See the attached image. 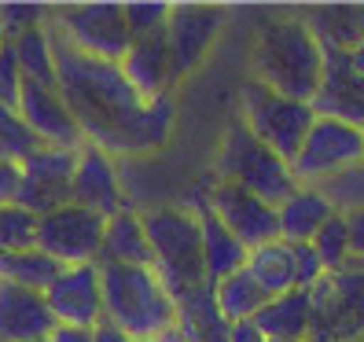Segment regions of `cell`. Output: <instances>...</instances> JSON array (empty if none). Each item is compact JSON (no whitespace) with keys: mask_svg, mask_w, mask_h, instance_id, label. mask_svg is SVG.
Here are the masks:
<instances>
[{"mask_svg":"<svg viewBox=\"0 0 364 342\" xmlns=\"http://www.w3.org/2000/svg\"><path fill=\"white\" fill-rule=\"evenodd\" d=\"M177 309V335L184 342H228V320L221 316L218 302H213V287L203 284L196 291H188L181 298H173Z\"/></svg>","mask_w":364,"mask_h":342,"instance_id":"cell-22","label":"cell"},{"mask_svg":"<svg viewBox=\"0 0 364 342\" xmlns=\"http://www.w3.org/2000/svg\"><path fill=\"white\" fill-rule=\"evenodd\" d=\"M100 291H103V320L122 328L133 342L159 338L177 324L173 298L162 287L155 269L100 265Z\"/></svg>","mask_w":364,"mask_h":342,"instance_id":"cell-3","label":"cell"},{"mask_svg":"<svg viewBox=\"0 0 364 342\" xmlns=\"http://www.w3.org/2000/svg\"><path fill=\"white\" fill-rule=\"evenodd\" d=\"M206 210L247 247V254L254 247H265L272 240H280V218H276V206H269L265 199H258L254 191H247L240 184L213 181L210 191H206Z\"/></svg>","mask_w":364,"mask_h":342,"instance_id":"cell-10","label":"cell"},{"mask_svg":"<svg viewBox=\"0 0 364 342\" xmlns=\"http://www.w3.org/2000/svg\"><path fill=\"white\" fill-rule=\"evenodd\" d=\"M324 48L316 33L298 18H276L258 37L254 48V81H262L276 96H287L294 103H316L324 85Z\"/></svg>","mask_w":364,"mask_h":342,"instance_id":"cell-2","label":"cell"},{"mask_svg":"<svg viewBox=\"0 0 364 342\" xmlns=\"http://www.w3.org/2000/svg\"><path fill=\"white\" fill-rule=\"evenodd\" d=\"M48 30L67 41V45L81 55L107 59V63H122V55L129 52L133 37L125 26L122 4H67V8H52L48 15Z\"/></svg>","mask_w":364,"mask_h":342,"instance_id":"cell-8","label":"cell"},{"mask_svg":"<svg viewBox=\"0 0 364 342\" xmlns=\"http://www.w3.org/2000/svg\"><path fill=\"white\" fill-rule=\"evenodd\" d=\"M37 243V218L23 206H0V254L30 250Z\"/></svg>","mask_w":364,"mask_h":342,"instance_id":"cell-28","label":"cell"},{"mask_svg":"<svg viewBox=\"0 0 364 342\" xmlns=\"http://www.w3.org/2000/svg\"><path fill=\"white\" fill-rule=\"evenodd\" d=\"M45 342H48V338H45Z\"/></svg>","mask_w":364,"mask_h":342,"instance_id":"cell-43","label":"cell"},{"mask_svg":"<svg viewBox=\"0 0 364 342\" xmlns=\"http://www.w3.org/2000/svg\"><path fill=\"white\" fill-rule=\"evenodd\" d=\"M18 191H23V166L0 159V206H18Z\"/></svg>","mask_w":364,"mask_h":342,"instance_id":"cell-33","label":"cell"},{"mask_svg":"<svg viewBox=\"0 0 364 342\" xmlns=\"http://www.w3.org/2000/svg\"><path fill=\"white\" fill-rule=\"evenodd\" d=\"M23 85H26V78L15 63V52H11V45H4L0 48V107L15 111L18 96H23Z\"/></svg>","mask_w":364,"mask_h":342,"instance_id":"cell-32","label":"cell"},{"mask_svg":"<svg viewBox=\"0 0 364 342\" xmlns=\"http://www.w3.org/2000/svg\"><path fill=\"white\" fill-rule=\"evenodd\" d=\"M213 173L225 184H240V188L254 191V196L265 199L269 206H280L298 188V181L291 177V166L276 151H269L262 140H254L243 122H232L225 129Z\"/></svg>","mask_w":364,"mask_h":342,"instance_id":"cell-5","label":"cell"},{"mask_svg":"<svg viewBox=\"0 0 364 342\" xmlns=\"http://www.w3.org/2000/svg\"><path fill=\"white\" fill-rule=\"evenodd\" d=\"M4 45H8V41H4V33H0V48H4Z\"/></svg>","mask_w":364,"mask_h":342,"instance_id":"cell-40","label":"cell"},{"mask_svg":"<svg viewBox=\"0 0 364 342\" xmlns=\"http://www.w3.org/2000/svg\"><path fill=\"white\" fill-rule=\"evenodd\" d=\"M92 342H133V338L125 335L122 328H114V324H107V320H100V324L92 328Z\"/></svg>","mask_w":364,"mask_h":342,"instance_id":"cell-37","label":"cell"},{"mask_svg":"<svg viewBox=\"0 0 364 342\" xmlns=\"http://www.w3.org/2000/svg\"><path fill=\"white\" fill-rule=\"evenodd\" d=\"M353 342H364V338H353Z\"/></svg>","mask_w":364,"mask_h":342,"instance_id":"cell-42","label":"cell"},{"mask_svg":"<svg viewBox=\"0 0 364 342\" xmlns=\"http://www.w3.org/2000/svg\"><path fill=\"white\" fill-rule=\"evenodd\" d=\"M213 302H218V309H221V316L228 320V324H240V320L258 316L269 298L258 284L250 280V272L240 269V272H232L228 280L213 284Z\"/></svg>","mask_w":364,"mask_h":342,"instance_id":"cell-26","label":"cell"},{"mask_svg":"<svg viewBox=\"0 0 364 342\" xmlns=\"http://www.w3.org/2000/svg\"><path fill=\"white\" fill-rule=\"evenodd\" d=\"M55 331V316L41 291L0 280V342H45Z\"/></svg>","mask_w":364,"mask_h":342,"instance_id":"cell-17","label":"cell"},{"mask_svg":"<svg viewBox=\"0 0 364 342\" xmlns=\"http://www.w3.org/2000/svg\"><path fill=\"white\" fill-rule=\"evenodd\" d=\"M55 45V89L70 107L85 144L111 159L151 155L173 133V100H144L125 81L118 63L74 52L52 33Z\"/></svg>","mask_w":364,"mask_h":342,"instance_id":"cell-1","label":"cell"},{"mask_svg":"<svg viewBox=\"0 0 364 342\" xmlns=\"http://www.w3.org/2000/svg\"><path fill=\"white\" fill-rule=\"evenodd\" d=\"M15 114L23 118V125L41 140V147H67V151H77V147L85 144L77 122L70 114V107L63 103V96H59V89L26 81Z\"/></svg>","mask_w":364,"mask_h":342,"instance_id":"cell-13","label":"cell"},{"mask_svg":"<svg viewBox=\"0 0 364 342\" xmlns=\"http://www.w3.org/2000/svg\"><path fill=\"white\" fill-rule=\"evenodd\" d=\"M291 254H294V287L298 291H313L328 276L324 262L316 258V250L309 243H291Z\"/></svg>","mask_w":364,"mask_h":342,"instance_id":"cell-31","label":"cell"},{"mask_svg":"<svg viewBox=\"0 0 364 342\" xmlns=\"http://www.w3.org/2000/svg\"><path fill=\"white\" fill-rule=\"evenodd\" d=\"M240 122L254 140H262L269 151H276L287 166L302 151L306 133L313 129L316 111L309 103H294L287 96H276L262 81H247L240 89Z\"/></svg>","mask_w":364,"mask_h":342,"instance_id":"cell-6","label":"cell"},{"mask_svg":"<svg viewBox=\"0 0 364 342\" xmlns=\"http://www.w3.org/2000/svg\"><path fill=\"white\" fill-rule=\"evenodd\" d=\"M140 221L151 243V269L169 291V298H181L206 284L203 272V236L199 218L191 206H151L140 210Z\"/></svg>","mask_w":364,"mask_h":342,"instance_id":"cell-4","label":"cell"},{"mask_svg":"<svg viewBox=\"0 0 364 342\" xmlns=\"http://www.w3.org/2000/svg\"><path fill=\"white\" fill-rule=\"evenodd\" d=\"M159 342H184V338L177 335V328H169L166 335H159Z\"/></svg>","mask_w":364,"mask_h":342,"instance_id":"cell-38","label":"cell"},{"mask_svg":"<svg viewBox=\"0 0 364 342\" xmlns=\"http://www.w3.org/2000/svg\"><path fill=\"white\" fill-rule=\"evenodd\" d=\"M45 302L63 328H96L103 320V291H100V265H70L55 276L45 291Z\"/></svg>","mask_w":364,"mask_h":342,"instance_id":"cell-12","label":"cell"},{"mask_svg":"<svg viewBox=\"0 0 364 342\" xmlns=\"http://www.w3.org/2000/svg\"><path fill=\"white\" fill-rule=\"evenodd\" d=\"M228 342H265V335L258 331L254 320H240V324L228 328Z\"/></svg>","mask_w":364,"mask_h":342,"instance_id":"cell-35","label":"cell"},{"mask_svg":"<svg viewBox=\"0 0 364 342\" xmlns=\"http://www.w3.org/2000/svg\"><path fill=\"white\" fill-rule=\"evenodd\" d=\"M338 213V206L313 184H298L291 196L276 206L284 243H313V236Z\"/></svg>","mask_w":364,"mask_h":342,"instance_id":"cell-18","label":"cell"},{"mask_svg":"<svg viewBox=\"0 0 364 342\" xmlns=\"http://www.w3.org/2000/svg\"><path fill=\"white\" fill-rule=\"evenodd\" d=\"M96 265H136V269H151V243L140 221V210H122L114 213L103 228V250Z\"/></svg>","mask_w":364,"mask_h":342,"instance_id":"cell-21","label":"cell"},{"mask_svg":"<svg viewBox=\"0 0 364 342\" xmlns=\"http://www.w3.org/2000/svg\"><path fill=\"white\" fill-rule=\"evenodd\" d=\"M118 67H122L125 81H129L144 100H162V96H169V85L177 81V67H173V55H169L166 30L133 41L129 52L122 55Z\"/></svg>","mask_w":364,"mask_h":342,"instance_id":"cell-16","label":"cell"},{"mask_svg":"<svg viewBox=\"0 0 364 342\" xmlns=\"http://www.w3.org/2000/svg\"><path fill=\"white\" fill-rule=\"evenodd\" d=\"M103 228L107 218L85 210L77 203H67L45 218H37V250H45L63 269L70 265H96L103 250Z\"/></svg>","mask_w":364,"mask_h":342,"instance_id":"cell-9","label":"cell"},{"mask_svg":"<svg viewBox=\"0 0 364 342\" xmlns=\"http://www.w3.org/2000/svg\"><path fill=\"white\" fill-rule=\"evenodd\" d=\"M63 272L59 262H52L45 250H8V254H0V280L4 284H15V287H30V291H41L45 294L52 284H55V276Z\"/></svg>","mask_w":364,"mask_h":342,"instance_id":"cell-25","label":"cell"},{"mask_svg":"<svg viewBox=\"0 0 364 342\" xmlns=\"http://www.w3.org/2000/svg\"><path fill=\"white\" fill-rule=\"evenodd\" d=\"M136 342H159V338H136Z\"/></svg>","mask_w":364,"mask_h":342,"instance_id":"cell-41","label":"cell"},{"mask_svg":"<svg viewBox=\"0 0 364 342\" xmlns=\"http://www.w3.org/2000/svg\"><path fill=\"white\" fill-rule=\"evenodd\" d=\"M346 225H350V254L364 262V210H350Z\"/></svg>","mask_w":364,"mask_h":342,"instance_id":"cell-34","label":"cell"},{"mask_svg":"<svg viewBox=\"0 0 364 342\" xmlns=\"http://www.w3.org/2000/svg\"><path fill=\"white\" fill-rule=\"evenodd\" d=\"M306 342H338V338H331V335H324V331H313Z\"/></svg>","mask_w":364,"mask_h":342,"instance_id":"cell-39","label":"cell"},{"mask_svg":"<svg viewBox=\"0 0 364 342\" xmlns=\"http://www.w3.org/2000/svg\"><path fill=\"white\" fill-rule=\"evenodd\" d=\"M254 324L265 335V342H306L316 324L309 291H287L280 298H269L262 313L254 316Z\"/></svg>","mask_w":364,"mask_h":342,"instance_id":"cell-19","label":"cell"},{"mask_svg":"<svg viewBox=\"0 0 364 342\" xmlns=\"http://www.w3.org/2000/svg\"><path fill=\"white\" fill-rule=\"evenodd\" d=\"M199 218V236H203V272H206V284H221L228 280L232 272H240L247 265V247L232 236V232L213 218L206 210V203L191 206Z\"/></svg>","mask_w":364,"mask_h":342,"instance_id":"cell-20","label":"cell"},{"mask_svg":"<svg viewBox=\"0 0 364 342\" xmlns=\"http://www.w3.org/2000/svg\"><path fill=\"white\" fill-rule=\"evenodd\" d=\"M221 26H225V11L221 8H203V4L169 8L166 41H169V55H173L177 78L199 67Z\"/></svg>","mask_w":364,"mask_h":342,"instance_id":"cell-15","label":"cell"},{"mask_svg":"<svg viewBox=\"0 0 364 342\" xmlns=\"http://www.w3.org/2000/svg\"><path fill=\"white\" fill-rule=\"evenodd\" d=\"M48 15L52 8L45 4H0V33H4V41H15L18 33L45 26Z\"/></svg>","mask_w":364,"mask_h":342,"instance_id":"cell-29","label":"cell"},{"mask_svg":"<svg viewBox=\"0 0 364 342\" xmlns=\"http://www.w3.org/2000/svg\"><path fill=\"white\" fill-rule=\"evenodd\" d=\"M122 15H125V26H129V37L140 41V37L166 30L169 8L166 4H122Z\"/></svg>","mask_w":364,"mask_h":342,"instance_id":"cell-30","label":"cell"},{"mask_svg":"<svg viewBox=\"0 0 364 342\" xmlns=\"http://www.w3.org/2000/svg\"><path fill=\"white\" fill-rule=\"evenodd\" d=\"M360 166H364V125L316 114L302 151L291 162V177L298 184H328Z\"/></svg>","mask_w":364,"mask_h":342,"instance_id":"cell-7","label":"cell"},{"mask_svg":"<svg viewBox=\"0 0 364 342\" xmlns=\"http://www.w3.org/2000/svg\"><path fill=\"white\" fill-rule=\"evenodd\" d=\"M48 342H92V331L89 328H63V324H55Z\"/></svg>","mask_w":364,"mask_h":342,"instance_id":"cell-36","label":"cell"},{"mask_svg":"<svg viewBox=\"0 0 364 342\" xmlns=\"http://www.w3.org/2000/svg\"><path fill=\"white\" fill-rule=\"evenodd\" d=\"M8 45H11L15 63H18V70H23L26 81L55 89V45H52V30H48V23H45V26H37V30L18 33L15 41H8Z\"/></svg>","mask_w":364,"mask_h":342,"instance_id":"cell-24","label":"cell"},{"mask_svg":"<svg viewBox=\"0 0 364 342\" xmlns=\"http://www.w3.org/2000/svg\"><path fill=\"white\" fill-rule=\"evenodd\" d=\"M70 203L100 213V218H107V221H111L114 213L129 210L125 191H122V181H118L114 159L107 151H100V147H92V144L77 147V169H74V184H70Z\"/></svg>","mask_w":364,"mask_h":342,"instance_id":"cell-14","label":"cell"},{"mask_svg":"<svg viewBox=\"0 0 364 342\" xmlns=\"http://www.w3.org/2000/svg\"><path fill=\"white\" fill-rule=\"evenodd\" d=\"M309 247L316 250V258L324 262L328 272H338L342 265L353 258V254H350V225H346V213H335V218L313 236Z\"/></svg>","mask_w":364,"mask_h":342,"instance_id":"cell-27","label":"cell"},{"mask_svg":"<svg viewBox=\"0 0 364 342\" xmlns=\"http://www.w3.org/2000/svg\"><path fill=\"white\" fill-rule=\"evenodd\" d=\"M243 269L250 272V280L265 291V298H280L287 291H298L294 287V254H291V243H284V240L254 247L247 254Z\"/></svg>","mask_w":364,"mask_h":342,"instance_id":"cell-23","label":"cell"},{"mask_svg":"<svg viewBox=\"0 0 364 342\" xmlns=\"http://www.w3.org/2000/svg\"><path fill=\"white\" fill-rule=\"evenodd\" d=\"M18 166H23L18 206L30 210L33 218H45V213L70 203L77 151H67V147H37V151L26 162H18Z\"/></svg>","mask_w":364,"mask_h":342,"instance_id":"cell-11","label":"cell"}]
</instances>
